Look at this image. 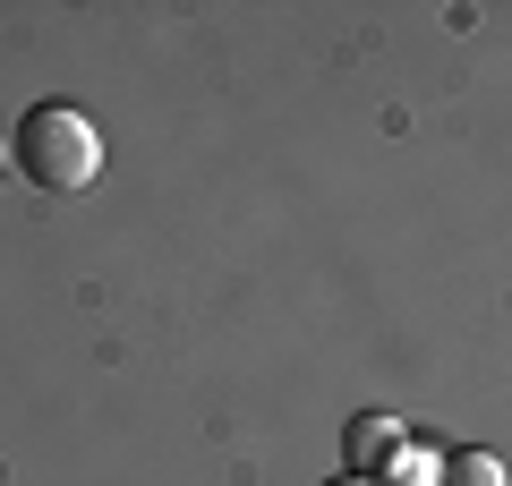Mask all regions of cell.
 I'll return each instance as SVG.
<instances>
[{"instance_id": "obj_4", "label": "cell", "mask_w": 512, "mask_h": 486, "mask_svg": "<svg viewBox=\"0 0 512 486\" xmlns=\"http://www.w3.org/2000/svg\"><path fill=\"white\" fill-rule=\"evenodd\" d=\"M436 469H444V452H419V444H402L393 461H384V478H376V486H436Z\"/></svg>"}, {"instance_id": "obj_3", "label": "cell", "mask_w": 512, "mask_h": 486, "mask_svg": "<svg viewBox=\"0 0 512 486\" xmlns=\"http://www.w3.org/2000/svg\"><path fill=\"white\" fill-rule=\"evenodd\" d=\"M436 478L444 486H504V461H495V452H444Z\"/></svg>"}, {"instance_id": "obj_1", "label": "cell", "mask_w": 512, "mask_h": 486, "mask_svg": "<svg viewBox=\"0 0 512 486\" xmlns=\"http://www.w3.org/2000/svg\"><path fill=\"white\" fill-rule=\"evenodd\" d=\"M18 171L35 188H52V197H77L103 171V137H94V120L77 103H35L18 128Z\"/></svg>"}, {"instance_id": "obj_6", "label": "cell", "mask_w": 512, "mask_h": 486, "mask_svg": "<svg viewBox=\"0 0 512 486\" xmlns=\"http://www.w3.org/2000/svg\"><path fill=\"white\" fill-rule=\"evenodd\" d=\"M0 162H9V145H0Z\"/></svg>"}, {"instance_id": "obj_5", "label": "cell", "mask_w": 512, "mask_h": 486, "mask_svg": "<svg viewBox=\"0 0 512 486\" xmlns=\"http://www.w3.org/2000/svg\"><path fill=\"white\" fill-rule=\"evenodd\" d=\"M325 486H376V478H350V469H342V478H325Z\"/></svg>"}, {"instance_id": "obj_2", "label": "cell", "mask_w": 512, "mask_h": 486, "mask_svg": "<svg viewBox=\"0 0 512 486\" xmlns=\"http://www.w3.org/2000/svg\"><path fill=\"white\" fill-rule=\"evenodd\" d=\"M402 444H410V435H402V418H384V410H367V418H350V427H342L350 478H384V461H393Z\"/></svg>"}]
</instances>
